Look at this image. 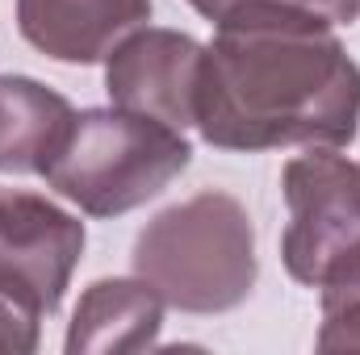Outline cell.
<instances>
[{
    "instance_id": "6da1fadb",
    "label": "cell",
    "mask_w": 360,
    "mask_h": 355,
    "mask_svg": "<svg viewBox=\"0 0 360 355\" xmlns=\"http://www.w3.org/2000/svg\"><path fill=\"white\" fill-rule=\"evenodd\" d=\"M193 130L243 155L344 147L360 130V63L314 13L239 8L205 46Z\"/></svg>"
},
{
    "instance_id": "7a4b0ae2",
    "label": "cell",
    "mask_w": 360,
    "mask_h": 355,
    "mask_svg": "<svg viewBox=\"0 0 360 355\" xmlns=\"http://www.w3.org/2000/svg\"><path fill=\"white\" fill-rule=\"evenodd\" d=\"M130 264L180 314L239 309L260 276L252 213L222 188L193 192L139 230Z\"/></svg>"
},
{
    "instance_id": "3957f363",
    "label": "cell",
    "mask_w": 360,
    "mask_h": 355,
    "mask_svg": "<svg viewBox=\"0 0 360 355\" xmlns=\"http://www.w3.org/2000/svg\"><path fill=\"white\" fill-rule=\"evenodd\" d=\"M188 163L193 147L180 130L105 105L72 113L42 180L89 217H122L155 201Z\"/></svg>"
},
{
    "instance_id": "277c9868",
    "label": "cell",
    "mask_w": 360,
    "mask_h": 355,
    "mask_svg": "<svg viewBox=\"0 0 360 355\" xmlns=\"http://www.w3.org/2000/svg\"><path fill=\"white\" fill-rule=\"evenodd\" d=\"M289 226L281 234L285 272L319 288L344 255L360 247V163L335 147H310L281 168Z\"/></svg>"
},
{
    "instance_id": "5b68a950",
    "label": "cell",
    "mask_w": 360,
    "mask_h": 355,
    "mask_svg": "<svg viewBox=\"0 0 360 355\" xmlns=\"http://www.w3.org/2000/svg\"><path fill=\"white\" fill-rule=\"evenodd\" d=\"M201 63H205V46L193 34L143 25L105 59L109 105L155 117L184 134L197 121Z\"/></svg>"
},
{
    "instance_id": "8992f818",
    "label": "cell",
    "mask_w": 360,
    "mask_h": 355,
    "mask_svg": "<svg viewBox=\"0 0 360 355\" xmlns=\"http://www.w3.org/2000/svg\"><path fill=\"white\" fill-rule=\"evenodd\" d=\"M89 230L76 213L30 188H0V267L25 280L46 314L68 297Z\"/></svg>"
},
{
    "instance_id": "52a82bcc",
    "label": "cell",
    "mask_w": 360,
    "mask_h": 355,
    "mask_svg": "<svg viewBox=\"0 0 360 355\" xmlns=\"http://www.w3.org/2000/svg\"><path fill=\"white\" fill-rule=\"evenodd\" d=\"M151 21V0H17L21 38L55 63H105Z\"/></svg>"
},
{
    "instance_id": "ba28073f",
    "label": "cell",
    "mask_w": 360,
    "mask_h": 355,
    "mask_svg": "<svg viewBox=\"0 0 360 355\" xmlns=\"http://www.w3.org/2000/svg\"><path fill=\"white\" fill-rule=\"evenodd\" d=\"M164 297L143 276H105L80 293L72 314L68 355H134L160 343Z\"/></svg>"
},
{
    "instance_id": "9c48e42d",
    "label": "cell",
    "mask_w": 360,
    "mask_h": 355,
    "mask_svg": "<svg viewBox=\"0 0 360 355\" xmlns=\"http://www.w3.org/2000/svg\"><path fill=\"white\" fill-rule=\"evenodd\" d=\"M72 113V100L42 80L0 76V176H42Z\"/></svg>"
},
{
    "instance_id": "30bf717a",
    "label": "cell",
    "mask_w": 360,
    "mask_h": 355,
    "mask_svg": "<svg viewBox=\"0 0 360 355\" xmlns=\"http://www.w3.org/2000/svg\"><path fill=\"white\" fill-rule=\"evenodd\" d=\"M323 288V326L319 351H360V247L344 255Z\"/></svg>"
},
{
    "instance_id": "8fae6325",
    "label": "cell",
    "mask_w": 360,
    "mask_h": 355,
    "mask_svg": "<svg viewBox=\"0 0 360 355\" xmlns=\"http://www.w3.org/2000/svg\"><path fill=\"white\" fill-rule=\"evenodd\" d=\"M46 305L38 293L17 280L8 267H0V355H30L38 351Z\"/></svg>"
},
{
    "instance_id": "7c38bea8",
    "label": "cell",
    "mask_w": 360,
    "mask_h": 355,
    "mask_svg": "<svg viewBox=\"0 0 360 355\" xmlns=\"http://www.w3.org/2000/svg\"><path fill=\"white\" fill-rule=\"evenodd\" d=\"M205 21H222V17H231V13H239V8H252V4H269V8H297V13H314V17H323L327 25H352L360 17V0H188Z\"/></svg>"
}]
</instances>
